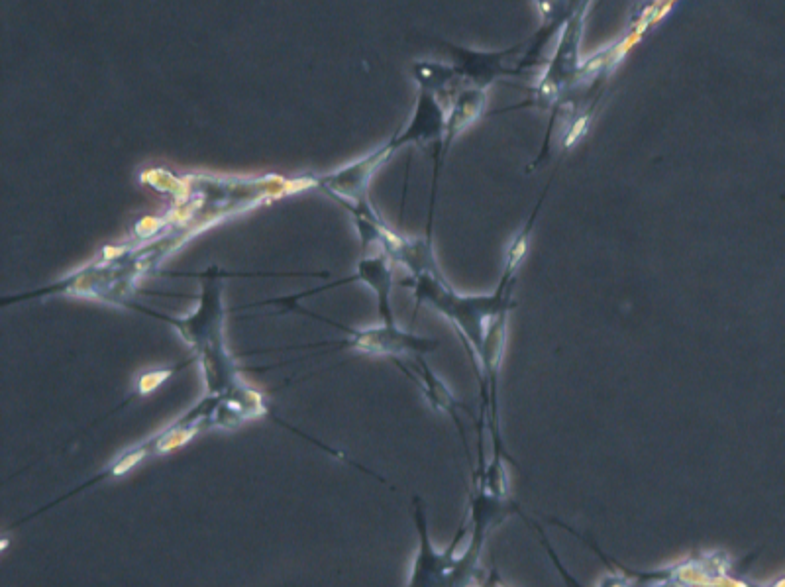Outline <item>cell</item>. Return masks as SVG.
Here are the masks:
<instances>
[{
    "label": "cell",
    "mask_w": 785,
    "mask_h": 587,
    "mask_svg": "<svg viewBox=\"0 0 785 587\" xmlns=\"http://www.w3.org/2000/svg\"><path fill=\"white\" fill-rule=\"evenodd\" d=\"M389 254H379L375 258L362 260L358 266V279L366 281L367 285L377 295V311L383 324L395 326L393 309H391V289H393V266Z\"/></svg>",
    "instance_id": "5"
},
{
    "label": "cell",
    "mask_w": 785,
    "mask_h": 587,
    "mask_svg": "<svg viewBox=\"0 0 785 587\" xmlns=\"http://www.w3.org/2000/svg\"><path fill=\"white\" fill-rule=\"evenodd\" d=\"M513 283L515 275L503 271V277L493 293L487 295H458L442 277V273H419L413 279L403 281L405 287L415 289L417 303H428L436 311H440L448 321L452 322L458 332L462 334L466 348L470 352L471 362L475 372L479 374V381H483L481 374V352L485 346L489 324L507 315L511 309L517 307L513 301Z\"/></svg>",
    "instance_id": "1"
},
{
    "label": "cell",
    "mask_w": 785,
    "mask_h": 587,
    "mask_svg": "<svg viewBox=\"0 0 785 587\" xmlns=\"http://www.w3.org/2000/svg\"><path fill=\"white\" fill-rule=\"evenodd\" d=\"M352 338L346 342V346H352L364 354H375V356H417L434 352L440 344L430 338H420L415 334L403 332L397 326H387L383 324L381 328H371L362 332H350Z\"/></svg>",
    "instance_id": "2"
},
{
    "label": "cell",
    "mask_w": 785,
    "mask_h": 587,
    "mask_svg": "<svg viewBox=\"0 0 785 587\" xmlns=\"http://www.w3.org/2000/svg\"><path fill=\"white\" fill-rule=\"evenodd\" d=\"M540 205H542V199L538 201L536 211L532 213V216L528 218V222L524 224L521 234H519V236L513 240V244L509 246L507 258H505V269H503V271H509V273L515 275L517 269L523 264L524 256H526V252H528L530 236H532V230H534V222H536V216H538V211H540Z\"/></svg>",
    "instance_id": "6"
},
{
    "label": "cell",
    "mask_w": 785,
    "mask_h": 587,
    "mask_svg": "<svg viewBox=\"0 0 785 587\" xmlns=\"http://www.w3.org/2000/svg\"><path fill=\"white\" fill-rule=\"evenodd\" d=\"M446 128H448V118H446L444 110L436 103L432 93L424 91L420 97L419 110H417L409 130L397 142H393L391 148H399L407 142L420 144V142L440 140L446 134Z\"/></svg>",
    "instance_id": "4"
},
{
    "label": "cell",
    "mask_w": 785,
    "mask_h": 587,
    "mask_svg": "<svg viewBox=\"0 0 785 587\" xmlns=\"http://www.w3.org/2000/svg\"><path fill=\"white\" fill-rule=\"evenodd\" d=\"M393 360H395V364H397L405 374L409 375V377H413V379L419 383L422 393L426 395V399L430 401V405H432L434 409H438V411H442V413H446V415H450V417L454 419L456 427L460 430L462 442H464V446H466V450H468L466 432H464V425H462V419H460V411H464V413L471 415L470 409H468L462 401H458V399L452 395V391L444 385V381H440V379L434 375V372L426 366V362L422 360V354L411 356V362H403V360H399V358H393Z\"/></svg>",
    "instance_id": "3"
}]
</instances>
